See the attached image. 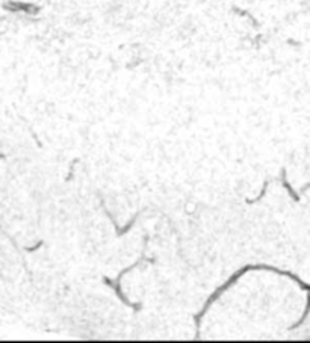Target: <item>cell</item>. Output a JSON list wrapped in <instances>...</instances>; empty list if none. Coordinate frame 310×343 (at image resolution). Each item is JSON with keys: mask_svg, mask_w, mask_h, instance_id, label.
I'll list each match as a JSON object with an SVG mask.
<instances>
[{"mask_svg": "<svg viewBox=\"0 0 310 343\" xmlns=\"http://www.w3.org/2000/svg\"><path fill=\"white\" fill-rule=\"evenodd\" d=\"M2 157H3V154H0V159H2Z\"/></svg>", "mask_w": 310, "mask_h": 343, "instance_id": "6da1fadb", "label": "cell"}]
</instances>
